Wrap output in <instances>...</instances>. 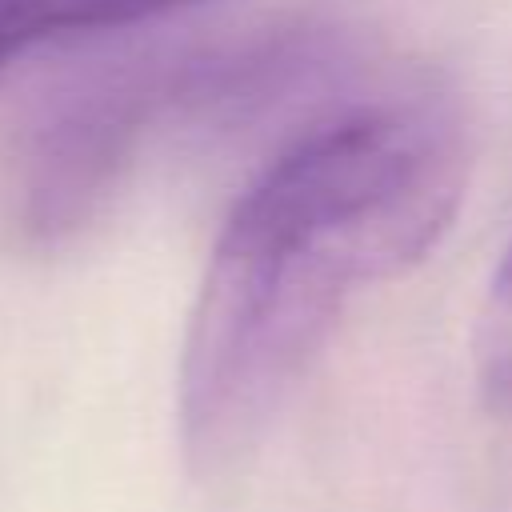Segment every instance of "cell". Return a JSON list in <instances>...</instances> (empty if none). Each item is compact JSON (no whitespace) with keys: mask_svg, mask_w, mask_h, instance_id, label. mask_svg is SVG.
<instances>
[{"mask_svg":"<svg viewBox=\"0 0 512 512\" xmlns=\"http://www.w3.org/2000/svg\"><path fill=\"white\" fill-rule=\"evenodd\" d=\"M32 8L36 0H0V68L32 48Z\"/></svg>","mask_w":512,"mask_h":512,"instance_id":"obj_5","label":"cell"},{"mask_svg":"<svg viewBox=\"0 0 512 512\" xmlns=\"http://www.w3.org/2000/svg\"><path fill=\"white\" fill-rule=\"evenodd\" d=\"M200 0H36L32 8V40H52L68 32H104V28H132L156 20L164 12L188 8Z\"/></svg>","mask_w":512,"mask_h":512,"instance_id":"obj_4","label":"cell"},{"mask_svg":"<svg viewBox=\"0 0 512 512\" xmlns=\"http://www.w3.org/2000/svg\"><path fill=\"white\" fill-rule=\"evenodd\" d=\"M464 184L456 124L424 104L340 112L296 136L236 200L180 356V440L196 472L256 448L344 296L416 264Z\"/></svg>","mask_w":512,"mask_h":512,"instance_id":"obj_1","label":"cell"},{"mask_svg":"<svg viewBox=\"0 0 512 512\" xmlns=\"http://www.w3.org/2000/svg\"><path fill=\"white\" fill-rule=\"evenodd\" d=\"M476 376L492 408L512 412V244L488 284L476 324Z\"/></svg>","mask_w":512,"mask_h":512,"instance_id":"obj_3","label":"cell"},{"mask_svg":"<svg viewBox=\"0 0 512 512\" xmlns=\"http://www.w3.org/2000/svg\"><path fill=\"white\" fill-rule=\"evenodd\" d=\"M184 76L188 60L124 56L60 88L40 108L16 164V224L44 244L84 228L116 188L152 116L184 100Z\"/></svg>","mask_w":512,"mask_h":512,"instance_id":"obj_2","label":"cell"}]
</instances>
